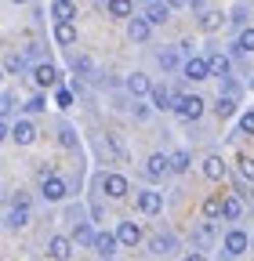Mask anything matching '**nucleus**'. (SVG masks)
<instances>
[{
  "mask_svg": "<svg viewBox=\"0 0 254 261\" xmlns=\"http://www.w3.org/2000/svg\"><path fill=\"white\" fill-rule=\"evenodd\" d=\"M236 171H240V178H243V181H250V185H254V160H250V156H240V160H236Z\"/></svg>",
  "mask_w": 254,
  "mask_h": 261,
  "instance_id": "b1692460",
  "label": "nucleus"
},
{
  "mask_svg": "<svg viewBox=\"0 0 254 261\" xmlns=\"http://www.w3.org/2000/svg\"><path fill=\"white\" fill-rule=\"evenodd\" d=\"M225 250H229V254H243V250H247V232L233 228V232L225 236Z\"/></svg>",
  "mask_w": 254,
  "mask_h": 261,
  "instance_id": "6ab92c4d",
  "label": "nucleus"
},
{
  "mask_svg": "<svg viewBox=\"0 0 254 261\" xmlns=\"http://www.w3.org/2000/svg\"><path fill=\"white\" fill-rule=\"evenodd\" d=\"M116 236L113 232H98V236H94V250H98L102 254V261H113V254H116Z\"/></svg>",
  "mask_w": 254,
  "mask_h": 261,
  "instance_id": "39448f33",
  "label": "nucleus"
},
{
  "mask_svg": "<svg viewBox=\"0 0 254 261\" xmlns=\"http://www.w3.org/2000/svg\"><path fill=\"white\" fill-rule=\"evenodd\" d=\"M240 130H243V135H254V113H243L240 116Z\"/></svg>",
  "mask_w": 254,
  "mask_h": 261,
  "instance_id": "f704fd0d",
  "label": "nucleus"
},
{
  "mask_svg": "<svg viewBox=\"0 0 254 261\" xmlns=\"http://www.w3.org/2000/svg\"><path fill=\"white\" fill-rule=\"evenodd\" d=\"M58 142H62V145H77V135H73L69 127H62V130H58Z\"/></svg>",
  "mask_w": 254,
  "mask_h": 261,
  "instance_id": "4c0bfd02",
  "label": "nucleus"
},
{
  "mask_svg": "<svg viewBox=\"0 0 254 261\" xmlns=\"http://www.w3.org/2000/svg\"><path fill=\"white\" fill-rule=\"evenodd\" d=\"M171 171H174V174L189 171V152H174V156H171Z\"/></svg>",
  "mask_w": 254,
  "mask_h": 261,
  "instance_id": "c85d7f7f",
  "label": "nucleus"
},
{
  "mask_svg": "<svg viewBox=\"0 0 254 261\" xmlns=\"http://www.w3.org/2000/svg\"><path fill=\"white\" fill-rule=\"evenodd\" d=\"M214 113L225 120V116H233V113H236V102H233V98H218V102H214Z\"/></svg>",
  "mask_w": 254,
  "mask_h": 261,
  "instance_id": "cd10ccee",
  "label": "nucleus"
},
{
  "mask_svg": "<svg viewBox=\"0 0 254 261\" xmlns=\"http://www.w3.org/2000/svg\"><path fill=\"white\" fill-rule=\"evenodd\" d=\"M167 4H171V8H185V4H189V0H167Z\"/></svg>",
  "mask_w": 254,
  "mask_h": 261,
  "instance_id": "ea45409f",
  "label": "nucleus"
},
{
  "mask_svg": "<svg viewBox=\"0 0 254 261\" xmlns=\"http://www.w3.org/2000/svg\"><path fill=\"white\" fill-rule=\"evenodd\" d=\"M55 102H58V109H69V106H73V91H66V87H58V94H55Z\"/></svg>",
  "mask_w": 254,
  "mask_h": 261,
  "instance_id": "473e14b6",
  "label": "nucleus"
},
{
  "mask_svg": "<svg viewBox=\"0 0 254 261\" xmlns=\"http://www.w3.org/2000/svg\"><path fill=\"white\" fill-rule=\"evenodd\" d=\"M207 62H211V73H214V76H229V58H225V55H218V51H214Z\"/></svg>",
  "mask_w": 254,
  "mask_h": 261,
  "instance_id": "aec40b11",
  "label": "nucleus"
},
{
  "mask_svg": "<svg viewBox=\"0 0 254 261\" xmlns=\"http://www.w3.org/2000/svg\"><path fill=\"white\" fill-rule=\"evenodd\" d=\"M174 113H178L182 120H200L204 98H200V94H174Z\"/></svg>",
  "mask_w": 254,
  "mask_h": 261,
  "instance_id": "f257e3e1",
  "label": "nucleus"
},
{
  "mask_svg": "<svg viewBox=\"0 0 254 261\" xmlns=\"http://www.w3.org/2000/svg\"><path fill=\"white\" fill-rule=\"evenodd\" d=\"M102 189H106V196H113V200H123V196H127V178L123 174H106Z\"/></svg>",
  "mask_w": 254,
  "mask_h": 261,
  "instance_id": "20e7f679",
  "label": "nucleus"
},
{
  "mask_svg": "<svg viewBox=\"0 0 254 261\" xmlns=\"http://www.w3.org/2000/svg\"><path fill=\"white\" fill-rule=\"evenodd\" d=\"M51 15H55L58 22H73V18H77V4H73V0H55V4H51Z\"/></svg>",
  "mask_w": 254,
  "mask_h": 261,
  "instance_id": "9b49d317",
  "label": "nucleus"
},
{
  "mask_svg": "<svg viewBox=\"0 0 254 261\" xmlns=\"http://www.w3.org/2000/svg\"><path fill=\"white\" fill-rule=\"evenodd\" d=\"M196 240H200V243H211V240H214V221H204V225H200Z\"/></svg>",
  "mask_w": 254,
  "mask_h": 261,
  "instance_id": "72a5a7b5",
  "label": "nucleus"
},
{
  "mask_svg": "<svg viewBox=\"0 0 254 261\" xmlns=\"http://www.w3.org/2000/svg\"><path fill=\"white\" fill-rule=\"evenodd\" d=\"M200 25H204L207 33H211V29H221V25H225V15H221V11H207Z\"/></svg>",
  "mask_w": 254,
  "mask_h": 261,
  "instance_id": "bb28decb",
  "label": "nucleus"
},
{
  "mask_svg": "<svg viewBox=\"0 0 254 261\" xmlns=\"http://www.w3.org/2000/svg\"><path fill=\"white\" fill-rule=\"evenodd\" d=\"M73 243H91V247H94V232H91L87 221H80V225L73 228Z\"/></svg>",
  "mask_w": 254,
  "mask_h": 261,
  "instance_id": "5701e85b",
  "label": "nucleus"
},
{
  "mask_svg": "<svg viewBox=\"0 0 254 261\" xmlns=\"http://www.w3.org/2000/svg\"><path fill=\"white\" fill-rule=\"evenodd\" d=\"M109 15H116V18H127V15H131V0H109Z\"/></svg>",
  "mask_w": 254,
  "mask_h": 261,
  "instance_id": "a878e982",
  "label": "nucleus"
},
{
  "mask_svg": "<svg viewBox=\"0 0 254 261\" xmlns=\"http://www.w3.org/2000/svg\"><path fill=\"white\" fill-rule=\"evenodd\" d=\"M11 138H15L18 145H29V142L37 138V127L29 123V120H18V123H15V130H11Z\"/></svg>",
  "mask_w": 254,
  "mask_h": 261,
  "instance_id": "9d476101",
  "label": "nucleus"
},
{
  "mask_svg": "<svg viewBox=\"0 0 254 261\" xmlns=\"http://www.w3.org/2000/svg\"><path fill=\"white\" fill-rule=\"evenodd\" d=\"M243 214V207H240V200H233V196H229V200L225 203H221V218H225V221H236Z\"/></svg>",
  "mask_w": 254,
  "mask_h": 261,
  "instance_id": "4be33fe9",
  "label": "nucleus"
},
{
  "mask_svg": "<svg viewBox=\"0 0 254 261\" xmlns=\"http://www.w3.org/2000/svg\"><path fill=\"white\" fill-rule=\"evenodd\" d=\"M127 37H131L135 44H145L149 40V22L145 18H131L127 22Z\"/></svg>",
  "mask_w": 254,
  "mask_h": 261,
  "instance_id": "f8f14e48",
  "label": "nucleus"
},
{
  "mask_svg": "<svg viewBox=\"0 0 254 261\" xmlns=\"http://www.w3.org/2000/svg\"><path fill=\"white\" fill-rule=\"evenodd\" d=\"M149 98H153V106H156V109H174V94H171L164 84H160V87H153Z\"/></svg>",
  "mask_w": 254,
  "mask_h": 261,
  "instance_id": "dca6fc26",
  "label": "nucleus"
},
{
  "mask_svg": "<svg viewBox=\"0 0 254 261\" xmlns=\"http://www.w3.org/2000/svg\"><path fill=\"white\" fill-rule=\"evenodd\" d=\"M127 91H131V94H153V84H149L145 73H131V76H127Z\"/></svg>",
  "mask_w": 254,
  "mask_h": 261,
  "instance_id": "4468645a",
  "label": "nucleus"
},
{
  "mask_svg": "<svg viewBox=\"0 0 254 261\" xmlns=\"http://www.w3.org/2000/svg\"><path fill=\"white\" fill-rule=\"evenodd\" d=\"M138 207H142L145 214H160L164 200H160V192H142V196H138Z\"/></svg>",
  "mask_w": 254,
  "mask_h": 261,
  "instance_id": "f3484780",
  "label": "nucleus"
},
{
  "mask_svg": "<svg viewBox=\"0 0 254 261\" xmlns=\"http://www.w3.org/2000/svg\"><path fill=\"white\" fill-rule=\"evenodd\" d=\"M44 106H47V102H44V94H37V98H29V102H26L29 113H44Z\"/></svg>",
  "mask_w": 254,
  "mask_h": 261,
  "instance_id": "c9c22d12",
  "label": "nucleus"
},
{
  "mask_svg": "<svg viewBox=\"0 0 254 261\" xmlns=\"http://www.w3.org/2000/svg\"><path fill=\"white\" fill-rule=\"evenodd\" d=\"M11 4H26V0H11Z\"/></svg>",
  "mask_w": 254,
  "mask_h": 261,
  "instance_id": "79ce46f5",
  "label": "nucleus"
},
{
  "mask_svg": "<svg viewBox=\"0 0 254 261\" xmlns=\"http://www.w3.org/2000/svg\"><path fill=\"white\" fill-rule=\"evenodd\" d=\"M33 80H37L40 87H55V84H58V69H55V65H37V69H33Z\"/></svg>",
  "mask_w": 254,
  "mask_h": 261,
  "instance_id": "ddd939ff",
  "label": "nucleus"
},
{
  "mask_svg": "<svg viewBox=\"0 0 254 261\" xmlns=\"http://www.w3.org/2000/svg\"><path fill=\"white\" fill-rule=\"evenodd\" d=\"M185 76H189V80H207V76H211V62L200 58V55L185 58Z\"/></svg>",
  "mask_w": 254,
  "mask_h": 261,
  "instance_id": "f03ea898",
  "label": "nucleus"
},
{
  "mask_svg": "<svg viewBox=\"0 0 254 261\" xmlns=\"http://www.w3.org/2000/svg\"><path fill=\"white\" fill-rule=\"evenodd\" d=\"M225 171H229V167H225V160H221V156H207V160H204V174H207L211 181H221V178H225Z\"/></svg>",
  "mask_w": 254,
  "mask_h": 261,
  "instance_id": "1a4fd4ad",
  "label": "nucleus"
},
{
  "mask_svg": "<svg viewBox=\"0 0 254 261\" xmlns=\"http://www.w3.org/2000/svg\"><path fill=\"white\" fill-rule=\"evenodd\" d=\"M116 240H120L123 247H135V243L142 240V228H138L135 221H123V225L116 228Z\"/></svg>",
  "mask_w": 254,
  "mask_h": 261,
  "instance_id": "0eeeda50",
  "label": "nucleus"
},
{
  "mask_svg": "<svg viewBox=\"0 0 254 261\" xmlns=\"http://www.w3.org/2000/svg\"><path fill=\"white\" fill-rule=\"evenodd\" d=\"M221 203H225V200H218V196H207V200H204V214L214 221V218H221Z\"/></svg>",
  "mask_w": 254,
  "mask_h": 261,
  "instance_id": "393cba45",
  "label": "nucleus"
},
{
  "mask_svg": "<svg viewBox=\"0 0 254 261\" xmlns=\"http://www.w3.org/2000/svg\"><path fill=\"white\" fill-rule=\"evenodd\" d=\"M240 51H254V25H247L240 33Z\"/></svg>",
  "mask_w": 254,
  "mask_h": 261,
  "instance_id": "2f4dec72",
  "label": "nucleus"
},
{
  "mask_svg": "<svg viewBox=\"0 0 254 261\" xmlns=\"http://www.w3.org/2000/svg\"><path fill=\"white\" fill-rule=\"evenodd\" d=\"M167 171H171V156H164V152L149 156V163H145V174H149V178H164Z\"/></svg>",
  "mask_w": 254,
  "mask_h": 261,
  "instance_id": "423d86ee",
  "label": "nucleus"
},
{
  "mask_svg": "<svg viewBox=\"0 0 254 261\" xmlns=\"http://www.w3.org/2000/svg\"><path fill=\"white\" fill-rule=\"evenodd\" d=\"M26 221H29V207H11V211H8V225H11V228H22Z\"/></svg>",
  "mask_w": 254,
  "mask_h": 261,
  "instance_id": "412c9836",
  "label": "nucleus"
},
{
  "mask_svg": "<svg viewBox=\"0 0 254 261\" xmlns=\"http://www.w3.org/2000/svg\"><path fill=\"white\" fill-rule=\"evenodd\" d=\"M47 254H51L55 261H69V254H73V243H69L66 236H55V240L47 243Z\"/></svg>",
  "mask_w": 254,
  "mask_h": 261,
  "instance_id": "6e6552de",
  "label": "nucleus"
},
{
  "mask_svg": "<svg viewBox=\"0 0 254 261\" xmlns=\"http://www.w3.org/2000/svg\"><path fill=\"white\" fill-rule=\"evenodd\" d=\"M55 40L66 44V47L77 44V25H73V22H58V25H55Z\"/></svg>",
  "mask_w": 254,
  "mask_h": 261,
  "instance_id": "2eb2a0df",
  "label": "nucleus"
},
{
  "mask_svg": "<svg viewBox=\"0 0 254 261\" xmlns=\"http://www.w3.org/2000/svg\"><path fill=\"white\" fill-rule=\"evenodd\" d=\"M185 261H207V257H204V254H189Z\"/></svg>",
  "mask_w": 254,
  "mask_h": 261,
  "instance_id": "a19ab883",
  "label": "nucleus"
},
{
  "mask_svg": "<svg viewBox=\"0 0 254 261\" xmlns=\"http://www.w3.org/2000/svg\"><path fill=\"white\" fill-rule=\"evenodd\" d=\"M149 247H153V254H167V250L174 247V240H171V236H156Z\"/></svg>",
  "mask_w": 254,
  "mask_h": 261,
  "instance_id": "c756f323",
  "label": "nucleus"
},
{
  "mask_svg": "<svg viewBox=\"0 0 254 261\" xmlns=\"http://www.w3.org/2000/svg\"><path fill=\"white\" fill-rule=\"evenodd\" d=\"M66 192H69V189H66V181H62V178H47V181H44V200H62Z\"/></svg>",
  "mask_w": 254,
  "mask_h": 261,
  "instance_id": "a211bd4d",
  "label": "nucleus"
},
{
  "mask_svg": "<svg viewBox=\"0 0 254 261\" xmlns=\"http://www.w3.org/2000/svg\"><path fill=\"white\" fill-rule=\"evenodd\" d=\"M11 109H15V98H11V94H4V98H0V113H4V120L11 116Z\"/></svg>",
  "mask_w": 254,
  "mask_h": 261,
  "instance_id": "58836bf2",
  "label": "nucleus"
},
{
  "mask_svg": "<svg viewBox=\"0 0 254 261\" xmlns=\"http://www.w3.org/2000/svg\"><path fill=\"white\" fill-rule=\"evenodd\" d=\"M167 15H171V4H167V0H149V4H145V22H149V25L167 22Z\"/></svg>",
  "mask_w": 254,
  "mask_h": 261,
  "instance_id": "7ed1b4c3",
  "label": "nucleus"
},
{
  "mask_svg": "<svg viewBox=\"0 0 254 261\" xmlns=\"http://www.w3.org/2000/svg\"><path fill=\"white\" fill-rule=\"evenodd\" d=\"M160 65H164V69H174V65H178V55H174V51H164V55H160Z\"/></svg>",
  "mask_w": 254,
  "mask_h": 261,
  "instance_id": "e433bc0d",
  "label": "nucleus"
},
{
  "mask_svg": "<svg viewBox=\"0 0 254 261\" xmlns=\"http://www.w3.org/2000/svg\"><path fill=\"white\" fill-rule=\"evenodd\" d=\"M73 73H80V76H91V58L77 55V58H73Z\"/></svg>",
  "mask_w": 254,
  "mask_h": 261,
  "instance_id": "7c9ffc66",
  "label": "nucleus"
}]
</instances>
